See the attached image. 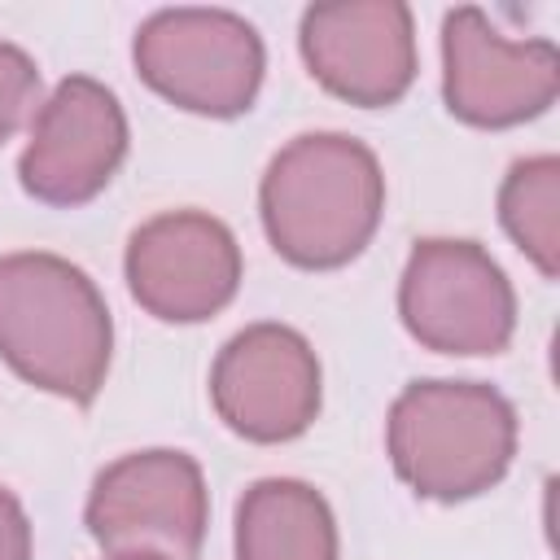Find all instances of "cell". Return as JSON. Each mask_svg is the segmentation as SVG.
I'll return each mask as SVG.
<instances>
[{
	"instance_id": "5b68a950",
	"label": "cell",
	"mask_w": 560,
	"mask_h": 560,
	"mask_svg": "<svg viewBox=\"0 0 560 560\" xmlns=\"http://www.w3.org/2000/svg\"><path fill=\"white\" fill-rule=\"evenodd\" d=\"M402 328L438 354H499L516 332V293L503 267L455 236L416 241L398 280Z\"/></svg>"
},
{
	"instance_id": "7a4b0ae2",
	"label": "cell",
	"mask_w": 560,
	"mask_h": 560,
	"mask_svg": "<svg viewBox=\"0 0 560 560\" xmlns=\"http://www.w3.org/2000/svg\"><path fill=\"white\" fill-rule=\"evenodd\" d=\"M109 354L114 319L83 267L44 249L0 258V359L26 385L88 407Z\"/></svg>"
},
{
	"instance_id": "6da1fadb",
	"label": "cell",
	"mask_w": 560,
	"mask_h": 560,
	"mask_svg": "<svg viewBox=\"0 0 560 560\" xmlns=\"http://www.w3.org/2000/svg\"><path fill=\"white\" fill-rule=\"evenodd\" d=\"M258 214L271 249L302 271L354 262L381 228L385 175L376 153L341 131L293 136L258 184Z\"/></svg>"
},
{
	"instance_id": "3957f363",
	"label": "cell",
	"mask_w": 560,
	"mask_h": 560,
	"mask_svg": "<svg viewBox=\"0 0 560 560\" xmlns=\"http://www.w3.org/2000/svg\"><path fill=\"white\" fill-rule=\"evenodd\" d=\"M394 472L433 503L499 486L516 455V407L486 381H411L385 416Z\"/></svg>"
},
{
	"instance_id": "9a60e30c",
	"label": "cell",
	"mask_w": 560,
	"mask_h": 560,
	"mask_svg": "<svg viewBox=\"0 0 560 560\" xmlns=\"http://www.w3.org/2000/svg\"><path fill=\"white\" fill-rule=\"evenodd\" d=\"M0 560H31V521L9 486H0Z\"/></svg>"
},
{
	"instance_id": "7c38bea8",
	"label": "cell",
	"mask_w": 560,
	"mask_h": 560,
	"mask_svg": "<svg viewBox=\"0 0 560 560\" xmlns=\"http://www.w3.org/2000/svg\"><path fill=\"white\" fill-rule=\"evenodd\" d=\"M236 560H337L328 499L298 477H262L236 503Z\"/></svg>"
},
{
	"instance_id": "30bf717a",
	"label": "cell",
	"mask_w": 560,
	"mask_h": 560,
	"mask_svg": "<svg viewBox=\"0 0 560 560\" xmlns=\"http://www.w3.org/2000/svg\"><path fill=\"white\" fill-rule=\"evenodd\" d=\"M127 158V114L118 96L88 79H61L31 118L26 149L18 158L22 188L57 210H74L105 192Z\"/></svg>"
},
{
	"instance_id": "8fae6325",
	"label": "cell",
	"mask_w": 560,
	"mask_h": 560,
	"mask_svg": "<svg viewBox=\"0 0 560 560\" xmlns=\"http://www.w3.org/2000/svg\"><path fill=\"white\" fill-rule=\"evenodd\" d=\"M298 48L311 79L359 109L398 105L416 83V22L398 0L311 4Z\"/></svg>"
},
{
	"instance_id": "8992f818",
	"label": "cell",
	"mask_w": 560,
	"mask_h": 560,
	"mask_svg": "<svg viewBox=\"0 0 560 560\" xmlns=\"http://www.w3.org/2000/svg\"><path fill=\"white\" fill-rule=\"evenodd\" d=\"M83 525L105 551H158L166 560H197L210 525L201 464L171 446L131 451L105 464L92 481Z\"/></svg>"
},
{
	"instance_id": "2e32d148",
	"label": "cell",
	"mask_w": 560,
	"mask_h": 560,
	"mask_svg": "<svg viewBox=\"0 0 560 560\" xmlns=\"http://www.w3.org/2000/svg\"><path fill=\"white\" fill-rule=\"evenodd\" d=\"M105 560H166V556H158V551H109Z\"/></svg>"
},
{
	"instance_id": "ba28073f",
	"label": "cell",
	"mask_w": 560,
	"mask_h": 560,
	"mask_svg": "<svg viewBox=\"0 0 560 560\" xmlns=\"http://www.w3.org/2000/svg\"><path fill=\"white\" fill-rule=\"evenodd\" d=\"M324 398L311 341L289 324H249L223 341L210 368V402L219 420L258 446L302 438Z\"/></svg>"
},
{
	"instance_id": "9c48e42d",
	"label": "cell",
	"mask_w": 560,
	"mask_h": 560,
	"mask_svg": "<svg viewBox=\"0 0 560 560\" xmlns=\"http://www.w3.org/2000/svg\"><path fill=\"white\" fill-rule=\"evenodd\" d=\"M127 289L162 324H201L241 289V245L206 210H166L140 223L122 254Z\"/></svg>"
},
{
	"instance_id": "5bb4252c",
	"label": "cell",
	"mask_w": 560,
	"mask_h": 560,
	"mask_svg": "<svg viewBox=\"0 0 560 560\" xmlns=\"http://www.w3.org/2000/svg\"><path fill=\"white\" fill-rule=\"evenodd\" d=\"M39 101V66L26 48L0 39V144L26 122Z\"/></svg>"
},
{
	"instance_id": "277c9868",
	"label": "cell",
	"mask_w": 560,
	"mask_h": 560,
	"mask_svg": "<svg viewBox=\"0 0 560 560\" xmlns=\"http://www.w3.org/2000/svg\"><path fill=\"white\" fill-rule=\"evenodd\" d=\"M136 74L175 109L236 118L258 101L262 35L232 9H158L131 39Z\"/></svg>"
},
{
	"instance_id": "52a82bcc",
	"label": "cell",
	"mask_w": 560,
	"mask_h": 560,
	"mask_svg": "<svg viewBox=\"0 0 560 560\" xmlns=\"http://www.w3.org/2000/svg\"><path fill=\"white\" fill-rule=\"evenodd\" d=\"M560 52L551 39H508L481 9L464 4L442 18V101L486 131L521 127L556 105Z\"/></svg>"
},
{
	"instance_id": "4fadbf2b",
	"label": "cell",
	"mask_w": 560,
	"mask_h": 560,
	"mask_svg": "<svg viewBox=\"0 0 560 560\" xmlns=\"http://www.w3.org/2000/svg\"><path fill=\"white\" fill-rule=\"evenodd\" d=\"M499 223L542 280L560 276V158L538 153L512 162L499 184Z\"/></svg>"
}]
</instances>
